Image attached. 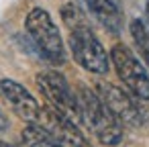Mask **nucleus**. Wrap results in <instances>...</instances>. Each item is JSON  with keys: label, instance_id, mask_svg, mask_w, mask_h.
Here are the masks:
<instances>
[{"label": "nucleus", "instance_id": "f257e3e1", "mask_svg": "<svg viewBox=\"0 0 149 147\" xmlns=\"http://www.w3.org/2000/svg\"><path fill=\"white\" fill-rule=\"evenodd\" d=\"M59 15L70 31L68 43H70V51H72L76 63L82 65L90 74L104 76L110 68V59L106 55V49L102 47V43L98 41L94 31L90 29L80 6L74 2H68L61 6Z\"/></svg>", "mask_w": 149, "mask_h": 147}, {"label": "nucleus", "instance_id": "f03ea898", "mask_svg": "<svg viewBox=\"0 0 149 147\" xmlns=\"http://www.w3.org/2000/svg\"><path fill=\"white\" fill-rule=\"evenodd\" d=\"M76 100L80 108V121L102 145L114 147L123 143V125L106 108V104L98 98L94 90L80 84L76 90Z\"/></svg>", "mask_w": 149, "mask_h": 147}, {"label": "nucleus", "instance_id": "7ed1b4c3", "mask_svg": "<svg viewBox=\"0 0 149 147\" xmlns=\"http://www.w3.org/2000/svg\"><path fill=\"white\" fill-rule=\"evenodd\" d=\"M25 29H27L29 39L37 47V51L47 61H51L55 65L65 63L68 57H65V45H63L61 33L45 8H41V6L31 8L25 19Z\"/></svg>", "mask_w": 149, "mask_h": 147}, {"label": "nucleus", "instance_id": "20e7f679", "mask_svg": "<svg viewBox=\"0 0 149 147\" xmlns=\"http://www.w3.org/2000/svg\"><path fill=\"white\" fill-rule=\"evenodd\" d=\"M35 82H37L39 92L47 100V106L51 110H55L57 114H61L63 118H68L80 127V123H82L80 121V108H78L76 92L72 90L70 82L55 70L39 72Z\"/></svg>", "mask_w": 149, "mask_h": 147}, {"label": "nucleus", "instance_id": "39448f33", "mask_svg": "<svg viewBox=\"0 0 149 147\" xmlns=\"http://www.w3.org/2000/svg\"><path fill=\"white\" fill-rule=\"evenodd\" d=\"M108 59L114 65L116 76L137 100H149V74L137 59V55L125 43H114Z\"/></svg>", "mask_w": 149, "mask_h": 147}, {"label": "nucleus", "instance_id": "423d86ee", "mask_svg": "<svg viewBox=\"0 0 149 147\" xmlns=\"http://www.w3.org/2000/svg\"><path fill=\"white\" fill-rule=\"evenodd\" d=\"M96 94L106 104V108L116 116L118 123H125L129 127H143L145 125V121H147L145 108L127 90H123V88H118L106 80H98L96 82Z\"/></svg>", "mask_w": 149, "mask_h": 147}, {"label": "nucleus", "instance_id": "0eeeda50", "mask_svg": "<svg viewBox=\"0 0 149 147\" xmlns=\"http://www.w3.org/2000/svg\"><path fill=\"white\" fill-rule=\"evenodd\" d=\"M0 98H2L10 108L13 112L23 118L27 125H33V127H39L41 123V114H43V104L37 102V98L19 82L15 80H0Z\"/></svg>", "mask_w": 149, "mask_h": 147}, {"label": "nucleus", "instance_id": "6e6552de", "mask_svg": "<svg viewBox=\"0 0 149 147\" xmlns=\"http://www.w3.org/2000/svg\"><path fill=\"white\" fill-rule=\"evenodd\" d=\"M39 127L43 131H47L61 147H92L90 141L84 137V133L80 131V127L76 123L63 118L61 114H57L49 106H43Z\"/></svg>", "mask_w": 149, "mask_h": 147}, {"label": "nucleus", "instance_id": "1a4fd4ad", "mask_svg": "<svg viewBox=\"0 0 149 147\" xmlns=\"http://www.w3.org/2000/svg\"><path fill=\"white\" fill-rule=\"evenodd\" d=\"M90 15L112 35H118L123 29V15L112 0H82Z\"/></svg>", "mask_w": 149, "mask_h": 147}, {"label": "nucleus", "instance_id": "9d476101", "mask_svg": "<svg viewBox=\"0 0 149 147\" xmlns=\"http://www.w3.org/2000/svg\"><path fill=\"white\" fill-rule=\"evenodd\" d=\"M23 141L29 147H61L47 131H43L41 127H33V125H27L23 129Z\"/></svg>", "mask_w": 149, "mask_h": 147}, {"label": "nucleus", "instance_id": "9b49d317", "mask_svg": "<svg viewBox=\"0 0 149 147\" xmlns=\"http://www.w3.org/2000/svg\"><path fill=\"white\" fill-rule=\"evenodd\" d=\"M129 29H131V37H133V41H135L139 53L143 55L145 63L149 65V31H147V25H145L143 21L135 19Z\"/></svg>", "mask_w": 149, "mask_h": 147}, {"label": "nucleus", "instance_id": "f8f14e48", "mask_svg": "<svg viewBox=\"0 0 149 147\" xmlns=\"http://www.w3.org/2000/svg\"><path fill=\"white\" fill-rule=\"evenodd\" d=\"M8 127H10V123H8V118H6V114H4V110L0 108V133H2V131H8Z\"/></svg>", "mask_w": 149, "mask_h": 147}, {"label": "nucleus", "instance_id": "ddd939ff", "mask_svg": "<svg viewBox=\"0 0 149 147\" xmlns=\"http://www.w3.org/2000/svg\"><path fill=\"white\" fill-rule=\"evenodd\" d=\"M145 19H147V31H149V0H147V4H145Z\"/></svg>", "mask_w": 149, "mask_h": 147}, {"label": "nucleus", "instance_id": "4468645a", "mask_svg": "<svg viewBox=\"0 0 149 147\" xmlns=\"http://www.w3.org/2000/svg\"><path fill=\"white\" fill-rule=\"evenodd\" d=\"M0 147H10L8 143H4V141H0Z\"/></svg>", "mask_w": 149, "mask_h": 147}]
</instances>
